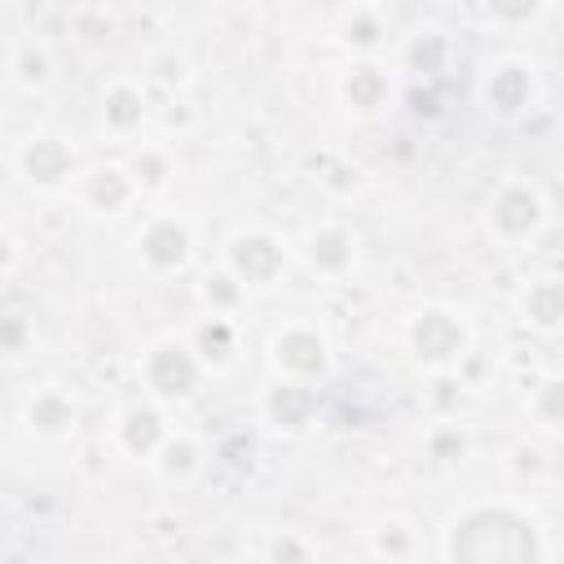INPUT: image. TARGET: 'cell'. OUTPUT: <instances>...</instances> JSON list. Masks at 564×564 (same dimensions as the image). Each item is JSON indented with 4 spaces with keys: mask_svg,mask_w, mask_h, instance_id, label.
Wrapping results in <instances>:
<instances>
[{
    "mask_svg": "<svg viewBox=\"0 0 564 564\" xmlns=\"http://www.w3.org/2000/svg\"><path fill=\"white\" fill-rule=\"evenodd\" d=\"M18 264H22V242L0 225V282H4V278H13V273H18Z\"/></svg>",
    "mask_w": 564,
    "mask_h": 564,
    "instance_id": "1f68e13d",
    "label": "cell"
},
{
    "mask_svg": "<svg viewBox=\"0 0 564 564\" xmlns=\"http://www.w3.org/2000/svg\"><path fill=\"white\" fill-rule=\"evenodd\" d=\"M423 454H427V463H436V467H458V463L471 454V432H467L463 414H441V419H432L427 432H423Z\"/></svg>",
    "mask_w": 564,
    "mask_h": 564,
    "instance_id": "44dd1931",
    "label": "cell"
},
{
    "mask_svg": "<svg viewBox=\"0 0 564 564\" xmlns=\"http://www.w3.org/2000/svg\"><path fill=\"white\" fill-rule=\"evenodd\" d=\"M4 66H9L13 88H22V93H44L57 79V57H53V44L44 35H18L9 44Z\"/></svg>",
    "mask_w": 564,
    "mask_h": 564,
    "instance_id": "ffe728a7",
    "label": "cell"
},
{
    "mask_svg": "<svg viewBox=\"0 0 564 564\" xmlns=\"http://www.w3.org/2000/svg\"><path fill=\"white\" fill-rule=\"evenodd\" d=\"M207 366L198 361V352L189 348L185 330L181 335H154L141 357H137V383H141V397H150L154 405L163 410H176V405H189L203 383H207Z\"/></svg>",
    "mask_w": 564,
    "mask_h": 564,
    "instance_id": "277c9868",
    "label": "cell"
},
{
    "mask_svg": "<svg viewBox=\"0 0 564 564\" xmlns=\"http://www.w3.org/2000/svg\"><path fill=\"white\" fill-rule=\"evenodd\" d=\"M476 101L485 106V115H494L502 123H520L524 115H533L542 106V75L529 57L498 53L494 62H485V70L476 79Z\"/></svg>",
    "mask_w": 564,
    "mask_h": 564,
    "instance_id": "52a82bcc",
    "label": "cell"
},
{
    "mask_svg": "<svg viewBox=\"0 0 564 564\" xmlns=\"http://www.w3.org/2000/svg\"><path fill=\"white\" fill-rule=\"evenodd\" d=\"M44 4H48V0H22V9H26V13H40Z\"/></svg>",
    "mask_w": 564,
    "mask_h": 564,
    "instance_id": "d6a6232c",
    "label": "cell"
},
{
    "mask_svg": "<svg viewBox=\"0 0 564 564\" xmlns=\"http://www.w3.org/2000/svg\"><path fill=\"white\" fill-rule=\"evenodd\" d=\"M392 70L379 57H352L339 75H335V97L348 115L357 119H375L379 110H388L392 101Z\"/></svg>",
    "mask_w": 564,
    "mask_h": 564,
    "instance_id": "9a60e30c",
    "label": "cell"
},
{
    "mask_svg": "<svg viewBox=\"0 0 564 564\" xmlns=\"http://www.w3.org/2000/svg\"><path fill=\"white\" fill-rule=\"evenodd\" d=\"M189 348L198 352V361L207 366V375H225L238 366L242 357V326L238 317H220V313H203L189 330H185Z\"/></svg>",
    "mask_w": 564,
    "mask_h": 564,
    "instance_id": "ac0fdd59",
    "label": "cell"
},
{
    "mask_svg": "<svg viewBox=\"0 0 564 564\" xmlns=\"http://www.w3.org/2000/svg\"><path fill=\"white\" fill-rule=\"evenodd\" d=\"M480 225L502 251H529L551 229V198L533 176L511 172L489 189L480 207Z\"/></svg>",
    "mask_w": 564,
    "mask_h": 564,
    "instance_id": "3957f363",
    "label": "cell"
},
{
    "mask_svg": "<svg viewBox=\"0 0 564 564\" xmlns=\"http://www.w3.org/2000/svg\"><path fill=\"white\" fill-rule=\"evenodd\" d=\"M97 119L101 132L110 141H137L150 123V88L137 75H115L101 84V101H97Z\"/></svg>",
    "mask_w": 564,
    "mask_h": 564,
    "instance_id": "4fadbf2b",
    "label": "cell"
},
{
    "mask_svg": "<svg viewBox=\"0 0 564 564\" xmlns=\"http://www.w3.org/2000/svg\"><path fill=\"white\" fill-rule=\"evenodd\" d=\"M167 432H172V419L150 397H137V401L119 405L115 419H110V445H115V454L137 458V463H150V454L159 449V441Z\"/></svg>",
    "mask_w": 564,
    "mask_h": 564,
    "instance_id": "5bb4252c",
    "label": "cell"
},
{
    "mask_svg": "<svg viewBox=\"0 0 564 564\" xmlns=\"http://www.w3.org/2000/svg\"><path fill=\"white\" fill-rule=\"evenodd\" d=\"M128 172L137 176L141 194H159L167 181H172V150L163 141H141L132 154H128Z\"/></svg>",
    "mask_w": 564,
    "mask_h": 564,
    "instance_id": "4316f807",
    "label": "cell"
},
{
    "mask_svg": "<svg viewBox=\"0 0 564 564\" xmlns=\"http://www.w3.org/2000/svg\"><path fill=\"white\" fill-rule=\"evenodd\" d=\"M524 414L542 436H560L564 432V379L560 375H542L538 383H529L524 392Z\"/></svg>",
    "mask_w": 564,
    "mask_h": 564,
    "instance_id": "603a6c76",
    "label": "cell"
},
{
    "mask_svg": "<svg viewBox=\"0 0 564 564\" xmlns=\"http://www.w3.org/2000/svg\"><path fill=\"white\" fill-rule=\"evenodd\" d=\"M132 247H137V260L150 278H176L189 269V260L198 251V229L185 212L159 207L137 225Z\"/></svg>",
    "mask_w": 564,
    "mask_h": 564,
    "instance_id": "ba28073f",
    "label": "cell"
},
{
    "mask_svg": "<svg viewBox=\"0 0 564 564\" xmlns=\"http://www.w3.org/2000/svg\"><path fill=\"white\" fill-rule=\"evenodd\" d=\"M141 79H145V88H163L167 97H176V93L189 88L194 70H189V57H181L176 48H167V53H154V57L145 62Z\"/></svg>",
    "mask_w": 564,
    "mask_h": 564,
    "instance_id": "f1b7e54d",
    "label": "cell"
},
{
    "mask_svg": "<svg viewBox=\"0 0 564 564\" xmlns=\"http://www.w3.org/2000/svg\"><path fill=\"white\" fill-rule=\"evenodd\" d=\"M70 198L93 220H123L145 194L128 172V163H84L70 185Z\"/></svg>",
    "mask_w": 564,
    "mask_h": 564,
    "instance_id": "30bf717a",
    "label": "cell"
},
{
    "mask_svg": "<svg viewBox=\"0 0 564 564\" xmlns=\"http://www.w3.org/2000/svg\"><path fill=\"white\" fill-rule=\"evenodd\" d=\"M375 560H419L423 555V538L410 520L401 516H388L370 529V546H366Z\"/></svg>",
    "mask_w": 564,
    "mask_h": 564,
    "instance_id": "484cf974",
    "label": "cell"
},
{
    "mask_svg": "<svg viewBox=\"0 0 564 564\" xmlns=\"http://www.w3.org/2000/svg\"><path fill=\"white\" fill-rule=\"evenodd\" d=\"M264 361H269L273 379H295V383L322 388L335 370V344H330L326 326H317L313 317H286L282 326L269 330Z\"/></svg>",
    "mask_w": 564,
    "mask_h": 564,
    "instance_id": "5b68a950",
    "label": "cell"
},
{
    "mask_svg": "<svg viewBox=\"0 0 564 564\" xmlns=\"http://www.w3.org/2000/svg\"><path fill=\"white\" fill-rule=\"evenodd\" d=\"M436 560L471 564H551L555 542L546 520L520 498H471L454 507L436 533Z\"/></svg>",
    "mask_w": 564,
    "mask_h": 564,
    "instance_id": "6da1fadb",
    "label": "cell"
},
{
    "mask_svg": "<svg viewBox=\"0 0 564 564\" xmlns=\"http://www.w3.org/2000/svg\"><path fill=\"white\" fill-rule=\"evenodd\" d=\"M480 4V18L498 31H524V26H538L551 9V0H476Z\"/></svg>",
    "mask_w": 564,
    "mask_h": 564,
    "instance_id": "83f0119b",
    "label": "cell"
},
{
    "mask_svg": "<svg viewBox=\"0 0 564 564\" xmlns=\"http://www.w3.org/2000/svg\"><path fill=\"white\" fill-rule=\"evenodd\" d=\"M35 348V322L22 308H0V357H26Z\"/></svg>",
    "mask_w": 564,
    "mask_h": 564,
    "instance_id": "f546056e",
    "label": "cell"
},
{
    "mask_svg": "<svg viewBox=\"0 0 564 564\" xmlns=\"http://www.w3.org/2000/svg\"><path fill=\"white\" fill-rule=\"evenodd\" d=\"M401 348L414 370L423 375H449L463 370V361L476 348V326L458 304L427 300L401 322Z\"/></svg>",
    "mask_w": 564,
    "mask_h": 564,
    "instance_id": "7a4b0ae2",
    "label": "cell"
},
{
    "mask_svg": "<svg viewBox=\"0 0 564 564\" xmlns=\"http://www.w3.org/2000/svg\"><path fill=\"white\" fill-rule=\"evenodd\" d=\"M79 419H84V405L62 383H44V388L26 392V401H22V423L35 441H53V445L70 441L79 432Z\"/></svg>",
    "mask_w": 564,
    "mask_h": 564,
    "instance_id": "2e32d148",
    "label": "cell"
},
{
    "mask_svg": "<svg viewBox=\"0 0 564 564\" xmlns=\"http://www.w3.org/2000/svg\"><path fill=\"white\" fill-rule=\"evenodd\" d=\"M291 247H295V260H300L313 278H322V282H344V278H352L357 264H361V238H357V229L344 225V220H335V216L308 225L304 238L291 242Z\"/></svg>",
    "mask_w": 564,
    "mask_h": 564,
    "instance_id": "8fae6325",
    "label": "cell"
},
{
    "mask_svg": "<svg viewBox=\"0 0 564 564\" xmlns=\"http://www.w3.org/2000/svg\"><path fill=\"white\" fill-rule=\"evenodd\" d=\"M348 4H388V0H348Z\"/></svg>",
    "mask_w": 564,
    "mask_h": 564,
    "instance_id": "836d02e7",
    "label": "cell"
},
{
    "mask_svg": "<svg viewBox=\"0 0 564 564\" xmlns=\"http://www.w3.org/2000/svg\"><path fill=\"white\" fill-rule=\"evenodd\" d=\"M198 304H203V313L238 317V313L251 304V286H247V282H238L225 264H216V269H207V273L198 278Z\"/></svg>",
    "mask_w": 564,
    "mask_h": 564,
    "instance_id": "7402d4cb",
    "label": "cell"
},
{
    "mask_svg": "<svg viewBox=\"0 0 564 564\" xmlns=\"http://www.w3.org/2000/svg\"><path fill=\"white\" fill-rule=\"evenodd\" d=\"M256 414L273 436H304L317 427V388L313 383H295V379H273L260 397H256Z\"/></svg>",
    "mask_w": 564,
    "mask_h": 564,
    "instance_id": "7c38bea8",
    "label": "cell"
},
{
    "mask_svg": "<svg viewBox=\"0 0 564 564\" xmlns=\"http://www.w3.org/2000/svg\"><path fill=\"white\" fill-rule=\"evenodd\" d=\"M388 35V18H383V4H348L344 22H339V40L357 53V57H375L379 44Z\"/></svg>",
    "mask_w": 564,
    "mask_h": 564,
    "instance_id": "cb8c5ba5",
    "label": "cell"
},
{
    "mask_svg": "<svg viewBox=\"0 0 564 564\" xmlns=\"http://www.w3.org/2000/svg\"><path fill=\"white\" fill-rule=\"evenodd\" d=\"M145 467H150L163 485H189V480H198V476L207 471V449H203V441H198L194 432H185V427L172 423V432L159 441V449L150 454Z\"/></svg>",
    "mask_w": 564,
    "mask_h": 564,
    "instance_id": "d6986e66",
    "label": "cell"
},
{
    "mask_svg": "<svg viewBox=\"0 0 564 564\" xmlns=\"http://www.w3.org/2000/svg\"><path fill=\"white\" fill-rule=\"evenodd\" d=\"M84 159L62 132H31L13 145V172L35 194H70Z\"/></svg>",
    "mask_w": 564,
    "mask_h": 564,
    "instance_id": "9c48e42d",
    "label": "cell"
},
{
    "mask_svg": "<svg viewBox=\"0 0 564 564\" xmlns=\"http://www.w3.org/2000/svg\"><path fill=\"white\" fill-rule=\"evenodd\" d=\"M260 555H264V560H313V546L300 542V538H273Z\"/></svg>",
    "mask_w": 564,
    "mask_h": 564,
    "instance_id": "4dcf8cb0",
    "label": "cell"
},
{
    "mask_svg": "<svg viewBox=\"0 0 564 564\" xmlns=\"http://www.w3.org/2000/svg\"><path fill=\"white\" fill-rule=\"evenodd\" d=\"M449 57H454V44H449V35H445L441 26L414 31V35L405 40V48H401V62H405L414 75H441V70L449 66Z\"/></svg>",
    "mask_w": 564,
    "mask_h": 564,
    "instance_id": "d4e9b609",
    "label": "cell"
},
{
    "mask_svg": "<svg viewBox=\"0 0 564 564\" xmlns=\"http://www.w3.org/2000/svg\"><path fill=\"white\" fill-rule=\"evenodd\" d=\"M516 317L520 326H529L542 339H555L564 330V282L560 273H533L520 291H516Z\"/></svg>",
    "mask_w": 564,
    "mask_h": 564,
    "instance_id": "e0dca14e",
    "label": "cell"
},
{
    "mask_svg": "<svg viewBox=\"0 0 564 564\" xmlns=\"http://www.w3.org/2000/svg\"><path fill=\"white\" fill-rule=\"evenodd\" d=\"M220 264H225L238 282H247L251 291H269V286H278V282L286 278V269L295 264V247H291L286 234H278L273 225L251 220V225H238V229L225 234V242H220Z\"/></svg>",
    "mask_w": 564,
    "mask_h": 564,
    "instance_id": "8992f818",
    "label": "cell"
}]
</instances>
